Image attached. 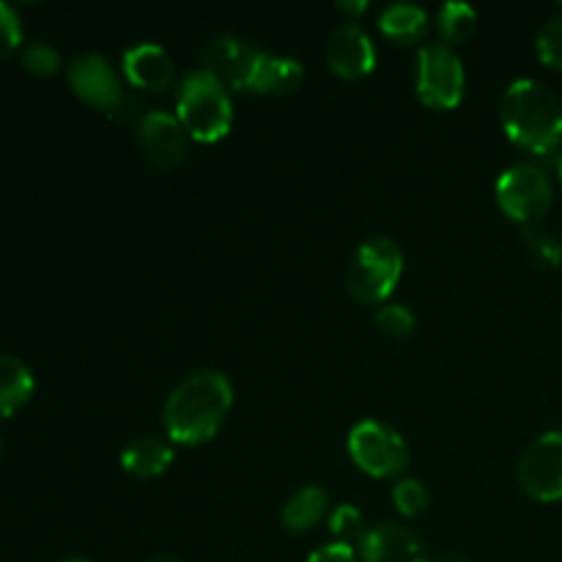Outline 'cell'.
I'll return each mask as SVG.
<instances>
[{"instance_id": "277c9868", "label": "cell", "mask_w": 562, "mask_h": 562, "mask_svg": "<svg viewBox=\"0 0 562 562\" xmlns=\"http://www.w3.org/2000/svg\"><path fill=\"white\" fill-rule=\"evenodd\" d=\"M404 272V256L401 247L387 236H371L357 247L349 269H346V285L349 294L362 305H379L393 294Z\"/></svg>"}, {"instance_id": "4dcf8cb0", "label": "cell", "mask_w": 562, "mask_h": 562, "mask_svg": "<svg viewBox=\"0 0 562 562\" xmlns=\"http://www.w3.org/2000/svg\"><path fill=\"white\" fill-rule=\"evenodd\" d=\"M146 562H179L173 558V554H154V558H148Z\"/></svg>"}, {"instance_id": "2e32d148", "label": "cell", "mask_w": 562, "mask_h": 562, "mask_svg": "<svg viewBox=\"0 0 562 562\" xmlns=\"http://www.w3.org/2000/svg\"><path fill=\"white\" fill-rule=\"evenodd\" d=\"M173 461V448L162 437H137L121 453V467L137 477H154Z\"/></svg>"}, {"instance_id": "1f68e13d", "label": "cell", "mask_w": 562, "mask_h": 562, "mask_svg": "<svg viewBox=\"0 0 562 562\" xmlns=\"http://www.w3.org/2000/svg\"><path fill=\"white\" fill-rule=\"evenodd\" d=\"M66 562H91V560H86V558H71V560H66Z\"/></svg>"}, {"instance_id": "7a4b0ae2", "label": "cell", "mask_w": 562, "mask_h": 562, "mask_svg": "<svg viewBox=\"0 0 562 562\" xmlns=\"http://www.w3.org/2000/svg\"><path fill=\"white\" fill-rule=\"evenodd\" d=\"M503 126L510 140L532 154H549L562 140V104L552 88L532 77H519L499 104Z\"/></svg>"}, {"instance_id": "5b68a950", "label": "cell", "mask_w": 562, "mask_h": 562, "mask_svg": "<svg viewBox=\"0 0 562 562\" xmlns=\"http://www.w3.org/2000/svg\"><path fill=\"white\" fill-rule=\"evenodd\" d=\"M349 453L373 477L398 475L409 461V448L395 428L379 420H360L349 431Z\"/></svg>"}, {"instance_id": "cb8c5ba5", "label": "cell", "mask_w": 562, "mask_h": 562, "mask_svg": "<svg viewBox=\"0 0 562 562\" xmlns=\"http://www.w3.org/2000/svg\"><path fill=\"white\" fill-rule=\"evenodd\" d=\"M393 499L404 516H420L428 505V492L417 477H404L393 486Z\"/></svg>"}, {"instance_id": "7402d4cb", "label": "cell", "mask_w": 562, "mask_h": 562, "mask_svg": "<svg viewBox=\"0 0 562 562\" xmlns=\"http://www.w3.org/2000/svg\"><path fill=\"white\" fill-rule=\"evenodd\" d=\"M536 47L538 58H541L543 64L562 69V14L549 16V20L538 27Z\"/></svg>"}, {"instance_id": "83f0119b", "label": "cell", "mask_w": 562, "mask_h": 562, "mask_svg": "<svg viewBox=\"0 0 562 562\" xmlns=\"http://www.w3.org/2000/svg\"><path fill=\"white\" fill-rule=\"evenodd\" d=\"M307 562H360V560H357L355 547H346V543H327V547H318L316 552L307 558Z\"/></svg>"}, {"instance_id": "9c48e42d", "label": "cell", "mask_w": 562, "mask_h": 562, "mask_svg": "<svg viewBox=\"0 0 562 562\" xmlns=\"http://www.w3.org/2000/svg\"><path fill=\"white\" fill-rule=\"evenodd\" d=\"M187 130L168 110H146L137 121V143L154 168H176L187 157Z\"/></svg>"}, {"instance_id": "e0dca14e", "label": "cell", "mask_w": 562, "mask_h": 562, "mask_svg": "<svg viewBox=\"0 0 562 562\" xmlns=\"http://www.w3.org/2000/svg\"><path fill=\"white\" fill-rule=\"evenodd\" d=\"M33 373L20 357L0 355V417H9L31 398Z\"/></svg>"}, {"instance_id": "d6986e66", "label": "cell", "mask_w": 562, "mask_h": 562, "mask_svg": "<svg viewBox=\"0 0 562 562\" xmlns=\"http://www.w3.org/2000/svg\"><path fill=\"white\" fill-rule=\"evenodd\" d=\"M379 27L398 42H417L426 33L428 14L415 3H390L379 14Z\"/></svg>"}, {"instance_id": "8fae6325", "label": "cell", "mask_w": 562, "mask_h": 562, "mask_svg": "<svg viewBox=\"0 0 562 562\" xmlns=\"http://www.w3.org/2000/svg\"><path fill=\"white\" fill-rule=\"evenodd\" d=\"M69 86L93 108L115 113L124 102L121 80L108 58L99 53H80L69 64Z\"/></svg>"}, {"instance_id": "6da1fadb", "label": "cell", "mask_w": 562, "mask_h": 562, "mask_svg": "<svg viewBox=\"0 0 562 562\" xmlns=\"http://www.w3.org/2000/svg\"><path fill=\"white\" fill-rule=\"evenodd\" d=\"M234 404V387L220 371H195L170 390L162 406L165 431L173 442H206L223 426Z\"/></svg>"}, {"instance_id": "5bb4252c", "label": "cell", "mask_w": 562, "mask_h": 562, "mask_svg": "<svg viewBox=\"0 0 562 562\" xmlns=\"http://www.w3.org/2000/svg\"><path fill=\"white\" fill-rule=\"evenodd\" d=\"M124 75L132 86L162 91L173 82V58L157 42H140L124 53Z\"/></svg>"}, {"instance_id": "d6a6232c", "label": "cell", "mask_w": 562, "mask_h": 562, "mask_svg": "<svg viewBox=\"0 0 562 562\" xmlns=\"http://www.w3.org/2000/svg\"><path fill=\"white\" fill-rule=\"evenodd\" d=\"M558 168H560V179H562V154H560V162H558Z\"/></svg>"}, {"instance_id": "52a82bcc", "label": "cell", "mask_w": 562, "mask_h": 562, "mask_svg": "<svg viewBox=\"0 0 562 562\" xmlns=\"http://www.w3.org/2000/svg\"><path fill=\"white\" fill-rule=\"evenodd\" d=\"M497 201L508 217L532 225L547 214L549 203H552L549 176L538 165H510L497 179Z\"/></svg>"}, {"instance_id": "30bf717a", "label": "cell", "mask_w": 562, "mask_h": 562, "mask_svg": "<svg viewBox=\"0 0 562 562\" xmlns=\"http://www.w3.org/2000/svg\"><path fill=\"white\" fill-rule=\"evenodd\" d=\"M261 49L236 36H214L201 49V69L212 71L223 86L250 91V77Z\"/></svg>"}, {"instance_id": "4fadbf2b", "label": "cell", "mask_w": 562, "mask_h": 562, "mask_svg": "<svg viewBox=\"0 0 562 562\" xmlns=\"http://www.w3.org/2000/svg\"><path fill=\"white\" fill-rule=\"evenodd\" d=\"M360 558L362 562H431L415 532L390 521L366 532Z\"/></svg>"}, {"instance_id": "484cf974", "label": "cell", "mask_w": 562, "mask_h": 562, "mask_svg": "<svg viewBox=\"0 0 562 562\" xmlns=\"http://www.w3.org/2000/svg\"><path fill=\"white\" fill-rule=\"evenodd\" d=\"M22 64H25V69H31L33 75H53V71L58 69L60 58L47 42H33L22 49Z\"/></svg>"}, {"instance_id": "4316f807", "label": "cell", "mask_w": 562, "mask_h": 562, "mask_svg": "<svg viewBox=\"0 0 562 562\" xmlns=\"http://www.w3.org/2000/svg\"><path fill=\"white\" fill-rule=\"evenodd\" d=\"M20 42H22L20 14L14 11V5L0 0V58H5V55H9Z\"/></svg>"}, {"instance_id": "7c38bea8", "label": "cell", "mask_w": 562, "mask_h": 562, "mask_svg": "<svg viewBox=\"0 0 562 562\" xmlns=\"http://www.w3.org/2000/svg\"><path fill=\"white\" fill-rule=\"evenodd\" d=\"M327 60L340 77H362L376 64V49L357 22H344L329 33Z\"/></svg>"}, {"instance_id": "44dd1931", "label": "cell", "mask_w": 562, "mask_h": 562, "mask_svg": "<svg viewBox=\"0 0 562 562\" xmlns=\"http://www.w3.org/2000/svg\"><path fill=\"white\" fill-rule=\"evenodd\" d=\"M329 530L338 538V543H346V547H355V543H362L366 538V521H362V514L355 508V505H338L329 516Z\"/></svg>"}, {"instance_id": "f1b7e54d", "label": "cell", "mask_w": 562, "mask_h": 562, "mask_svg": "<svg viewBox=\"0 0 562 562\" xmlns=\"http://www.w3.org/2000/svg\"><path fill=\"white\" fill-rule=\"evenodd\" d=\"M338 9L346 11V14H362L368 9V3L366 0H340Z\"/></svg>"}, {"instance_id": "ac0fdd59", "label": "cell", "mask_w": 562, "mask_h": 562, "mask_svg": "<svg viewBox=\"0 0 562 562\" xmlns=\"http://www.w3.org/2000/svg\"><path fill=\"white\" fill-rule=\"evenodd\" d=\"M324 510H327V492L322 486H302L283 505V525L294 532L311 530L316 521H322Z\"/></svg>"}, {"instance_id": "ffe728a7", "label": "cell", "mask_w": 562, "mask_h": 562, "mask_svg": "<svg viewBox=\"0 0 562 562\" xmlns=\"http://www.w3.org/2000/svg\"><path fill=\"white\" fill-rule=\"evenodd\" d=\"M437 25L442 31L445 42H467L472 36L477 25V14L470 3H461V0H450L439 9Z\"/></svg>"}, {"instance_id": "ba28073f", "label": "cell", "mask_w": 562, "mask_h": 562, "mask_svg": "<svg viewBox=\"0 0 562 562\" xmlns=\"http://www.w3.org/2000/svg\"><path fill=\"white\" fill-rule=\"evenodd\" d=\"M519 483L541 503L562 499V431L541 434L519 459Z\"/></svg>"}, {"instance_id": "603a6c76", "label": "cell", "mask_w": 562, "mask_h": 562, "mask_svg": "<svg viewBox=\"0 0 562 562\" xmlns=\"http://www.w3.org/2000/svg\"><path fill=\"white\" fill-rule=\"evenodd\" d=\"M521 239H525L527 250L532 252V258L541 267H558L562 261V245L552 234H543V231H536L532 225H525L521 228Z\"/></svg>"}, {"instance_id": "8992f818", "label": "cell", "mask_w": 562, "mask_h": 562, "mask_svg": "<svg viewBox=\"0 0 562 562\" xmlns=\"http://www.w3.org/2000/svg\"><path fill=\"white\" fill-rule=\"evenodd\" d=\"M417 93L431 108H456L464 97V64L448 44H423L417 53Z\"/></svg>"}, {"instance_id": "d4e9b609", "label": "cell", "mask_w": 562, "mask_h": 562, "mask_svg": "<svg viewBox=\"0 0 562 562\" xmlns=\"http://www.w3.org/2000/svg\"><path fill=\"white\" fill-rule=\"evenodd\" d=\"M415 313L406 305H384L376 311V327L390 338H406L415 329Z\"/></svg>"}, {"instance_id": "f546056e", "label": "cell", "mask_w": 562, "mask_h": 562, "mask_svg": "<svg viewBox=\"0 0 562 562\" xmlns=\"http://www.w3.org/2000/svg\"><path fill=\"white\" fill-rule=\"evenodd\" d=\"M431 562H470V558H464V554L459 552H445L439 554V558H434Z\"/></svg>"}, {"instance_id": "3957f363", "label": "cell", "mask_w": 562, "mask_h": 562, "mask_svg": "<svg viewBox=\"0 0 562 562\" xmlns=\"http://www.w3.org/2000/svg\"><path fill=\"white\" fill-rule=\"evenodd\" d=\"M176 119L201 143L220 140L231 130L234 108L223 82L206 69L187 71L176 91Z\"/></svg>"}, {"instance_id": "9a60e30c", "label": "cell", "mask_w": 562, "mask_h": 562, "mask_svg": "<svg viewBox=\"0 0 562 562\" xmlns=\"http://www.w3.org/2000/svg\"><path fill=\"white\" fill-rule=\"evenodd\" d=\"M302 82L300 60L285 58V55L263 53L258 55L256 69L250 77V91L261 93H289Z\"/></svg>"}]
</instances>
